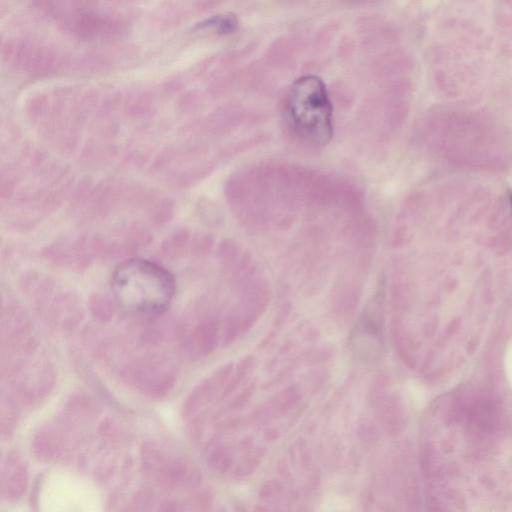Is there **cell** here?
I'll return each instance as SVG.
<instances>
[{"label":"cell","mask_w":512,"mask_h":512,"mask_svg":"<svg viewBox=\"0 0 512 512\" xmlns=\"http://www.w3.org/2000/svg\"><path fill=\"white\" fill-rule=\"evenodd\" d=\"M176 285L173 275L161 265L140 258L119 264L112 273L111 291L126 311L156 315L172 302Z\"/></svg>","instance_id":"obj_1"},{"label":"cell","mask_w":512,"mask_h":512,"mask_svg":"<svg viewBox=\"0 0 512 512\" xmlns=\"http://www.w3.org/2000/svg\"><path fill=\"white\" fill-rule=\"evenodd\" d=\"M287 119L303 140L318 146L332 138V104L323 81L313 75L296 80L285 105Z\"/></svg>","instance_id":"obj_2"},{"label":"cell","mask_w":512,"mask_h":512,"mask_svg":"<svg viewBox=\"0 0 512 512\" xmlns=\"http://www.w3.org/2000/svg\"><path fill=\"white\" fill-rule=\"evenodd\" d=\"M452 418L465 425L476 438L494 434L501 426V409L491 396L480 392L457 394L451 406Z\"/></svg>","instance_id":"obj_3"}]
</instances>
